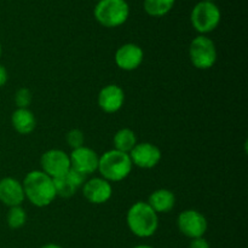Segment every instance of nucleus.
Masks as SVG:
<instances>
[{
    "mask_svg": "<svg viewBox=\"0 0 248 248\" xmlns=\"http://www.w3.org/2000/svg\"><path fill=\"white\" fill-rule=\"evenodd\" d=\"M26 200L22 182L12 177L0 179V202L7 207L22 206Z\"/></svg>",
    "mask_w": 248,
    "mask_h": 248,
    "instance_id": "nucleus-14",
    "label": "nucleus"
},
{
    "mask_svg": "<svg viewBox=\"0 0 248 248\" xmlns=\"http://www.w3.org/2000/svg\"><path fill=\"white\" fill-rule=\"evenodd\" d=\"M65 140H67V144L72 148V150L78 149L80 147H84L85 143V136L84 132L79 128H72L69 132L65 136Z\"/></svg>",
    "mask_w": 248,
    "mask_h": 248,
    "instance_id": "nucleus-21",
    "label": "nucleus"
},
{
    "mask_svg": "<svg viewBox=\"0 0 248 248\" xmlns=\"http://www.w3.org/2000/svg\"><path fill=\"white\" fill-rule=\"evenodd\" d=\"M178 230L190 240L203 237L208 229V222L205 216L196 210H184L177 218Z\"/></svg>",
    "mask_w": 248,
    "mask_h": 248,
    "instance_id": "nucleus-7",
    "label": "nucleus"
},
{
    "mask_svg": "<svg viewBox=\"0 0 248 248\" xmlns=\"http://www.w3.org/2000/svg\"><path fill=\"white\" fill-rule=\"evenodd\" d=\"M82 194L90 203L103 205L108 202L113 196V186H111V183L102 177H93V178L86 179L82 186Z\"/></svg>",
    "mask_w": 248,
    "mask_h": 248,
    "instance_id": "nucleus-11",
    "label": "nucleus"
},
{
    "mask_svg": "<svg viewBox=\"0 0 248 248\" xmlns=\"http://www.w3.org/2000/svg\"><path fill=\"white\" fill-rule=\"evenodd\" d=\"M65 176L68 177V179H69V181L72 182V183L74 184L78 189H79L80 186H84V183L86 182V178H87L86 176H84V174H81L80 172L75 171V170H73V169H70L69 171L65 173Z\"/></svg>",
    "mask_w": 248,
    "mask_h": 248,
    "instance_id": "nucleus-23",
    "label": "nucleus"
},
{
    "mask_svg": "<svg viewBox=\"0 0 248 248\" xmlns=\"http://www.w3.org/2000/svg\"><path fill=\"white\" fill-rule=\"evenodd\" d=\"M94 18L106 28H116L125 23L130 16L126 0H99L94 7Z\"/></svg>",
    "mask_w": 248,
    "mask_h": 248,
    "instance_id": "nucleus-4",
    "label": "nucleus"
},
{
    "mask_svg": "<svg viewBox=\"0 0 248 248\" xmlns=\"http://www.w3.org/2000/svg\"><path fill=\"white\" fill-rule=\"evenodd\" d=\"M128 155L133 166L143 170L154 169L159 165L162 157L160 148L149 142L137 143Z\"/></svg>",
    "mask_w": 248,
    "mask_h": 248,
    "instance_id": "nucleus-9",
    "label": "nucleus"
},
{
    "mask_svg": "<svg viewBox=\"0 0 248 248\" xmlns=\"http://www.w3.org/2000/svg\"><path fill=\"white\" fill-rule=\"evenodd\" d=\"M22 186L26 199L35 207H46L57 198L53 179L41 170H34L27 173Z\"/></svg>",
    "mask_w": 248,
    "mask_h": 248,
    "instance_id": "nucleus-1",
    "label": "nucleus"
},
{
    "mask_svg": "<svg viewBox=\"0 0 248 248\" xmlns=\"http://www.w3.org/2000/svg\"><path fill=\"white\" fill-rule=\"evenodd\" d=\"M41 171L52 179L62 177L70 170L69 154L62 149H50L40 157Z\"/></svg>",
    "mask_w": 248,
    "mask_h": 248,
    "instance_id": "nucleus-8",
    "label": "nucleus"
},
{
    "mask_svg": "<svg viewBox=\"0 0 248 248\" xmlns=\"http://www.w3.org/2000/svg\"><path fill=\"white\" fill-rule=\"evenodd\" d=\"M11 125L19 135H31L36 127V119L29 108H17L11 115Z\"/></svg>",
    "mask_w": 248,
    "mask_h": 248,
    "instance_id": "nucleus-16",
    "label": "nucleus"
},
{
    "mask_svg": "<svg viewBox=\"0 0 248 248\" xmlns=\"http://www.w3.org/2000/svg\"><path fill=\"white\" fill-rule=\"evenodd\" d=\"M206 1H212L213 2V1H215V0H206Z\"/></svg>",
    "mask_w": 248,
    "mask_h": 248,
    "instance_id": "nucleus-29",
    "label": "nucleus"
},
{
    "mask_svg": "<svg viewBox=\"0 0 248 248\" xmlns=\"http://www.w3.org/2000/svg\"><path fill=\"white\" fill-rule=\"evenodd\" d=\"M115 64L125 72L138 69L144 60V52L137 44L127 43L121 45L115 52Z\"/></svg>",
    "mask_w": 248,
    "mask_h": 248,
    "instance_id": "nucleus-12",
    "label": "nucleus"
},
{
    "mask_svg": "<svg viewBox=\"0 0 248 248\" xmlns=\"http://www.w3.org/2000/svg\"><path fill=\"white\" fill-rule=\"evenodd\" d=\"M70 169L80 172L84 176H90L98 169L99 156L92 148L80 147L78 149L72 150L69 154Z\"/></svg>",
    "mask_w": 248,
    "mask_h": 248,
    "instance_id": "nucleus-10",
    "label": "nucleus"
},
{
    "mask_svg": "<svg viewBox=\"0 0 248 248\" xmlns=\"http://www.w3.org/2000/svg\"><path fill=\"white\" fill-rule=\"evenodd\" d=\"M132 248H153V247L149 246V245H137V246H135Z\"/></svg>",
    "mask_w": 248,
    "mask_h": 248,
    "instance_id": "nucleus-27",
    "label": "nucleus"
},
{
    "mask_svg": "<svg viewBox=\"0 0 248 248\" xmlns=\"http://www.w3.org/2000/svg\"><path fill=\"white\" fill-rule=\"evenodd\" d=\"M1 53H2V46H1V43H0V57H1Z\"/></svg>",
    "mask_w": 248,
    "mask_h": 248,
    "instance_id": "nucleus-28",
    "label": "nucleus"
},
{
    "mask_svg": "<svg viewBox=\"0 0 248 248\" xmlns=\"http://www.w3.org/2000/svg\"><path fill=\"white\" fill-rule=\"evenodd\" d=\"M39 248H63L62 246H60V245H56V244H46V245H43L41 247Z\"/></svg>",
    "mask_w": 248,
    "mask_h": 248,
    "instance_id": "nucleus-26",
    "label": "nucleus"
},
{
    "mask_svg": "<svg viewBox=\"0 0 248 248\" xmlns=\"http://www.w3.org/2000/svg\"><path fill=\"white\" fill-rule=\"evenodd\" d=\"M27 222V213L22 206H15V207H10L9 212L6 215V223L9 228L17 230L24 227Z\"/></svg>",
    "mask_w": 248,
    "mask_h": 248,
    "instance_id": "nucleus-19",
    "label": "nucleus"
},
{
    "mask_svg": "<svg viewBox=\"0 0 248 248\" xmlns=\"http://www.w3.org/2000/svg\"><path fill=\"white\" fill-rule=\"evenodd\" d=\"M148 205L157 213H169L176 206V195L170 189H156L148 198Z\"/></svg>",
    "mask_w": 248,
    "mask_h": 248,
    "instance_id": "nucleus-15",
    "label": "nucleus"
},
{
    "mask_svg": "<svg viewBox=\"0 0 248 248\" xmlns=\"http://www.w3.org/2000/svg\"><path fill=\"white\" fill-rule=\"evenodd\" d=\"M97 103L104 113H118L125 103V92L119 85H107L99 91Z\"/></svg>",
    "mask_w": 248,
    "mask_h": 248,
    "instance_id": "nucleus-13",
    "label": "nucleus"
},
{
    "mask_svg": "<svg viewBox=\"0 0 248 248\" xmlns=\"http://www.w3.org/2000/svg\"><path fill=\"white\" fill-rule=\"evenodd\" d=\"M189 248H211V246L205 237H198V239L191 240Z\"/></svg>",
    "mask_w": 248,
    "mask_h": 248,
    "instance_id": "nucleus-24",
    "label": "nucleus"
},
{
    "mask_svg": "<svg viewBox=\"0 0 248 248\" xmlns=\"http://www.w3.org/2000/svg\"><path fill=\"white\" fill-rule=\"evenodd\" d=\"M7 79H9V74H7L6 68L2 64H0V87H2L6 84Z\"/></svg>",
    "mask_w": 248,
    "mask_h": 248,
    "instance_id": "nucleus-25",
    "label": "nucleus"
},
{
    "mask_svg": "<svg viewBox=\"0 0 248 248\" xmlns=\"http://www.w3.org/2000/svg\"><path fill=\"white\" fill-rule=\"evenodd\" d=\"M126 223L135 236L148 239L157 232L159 215L148 205L147 201H137L128 208Z\"/></svg>",
    "mask_w": 248,
    "mask_h": 248,
    "instance_id": "nucleus-2",
    "label": "nucleus"
},
{
    "mask_svg": "<svg viewBox=\"0 0 248 248\" xmlns=\"http://www.w3.org/2000/svg\"><path fill=\"white\" fill-rule=\"evenodd\" d=\"M220 18L222 14L219 7L215 2L206 0L198 2L190 14L191 24L200 35H206L215 31L219 26Z\"/></svg>",
    "mask_w": 248,
    "mask_h": 248,
    "instance_id": "nucleus-5",
    "label": "nucleus"
},
{
    "mask_svg": "<svg viewBox=\"0 0 248 248\" xmlns=\"http://www.w3.org/2000/svg\"><path fill=\"white\" fill-rule=\"evenodd\" d=\"M189 57L196 69L207 70L212 68L218 58L215 41L207 35H198L189 46Z\"/></svg>",
    "mask_w": 248,
    "mask_h": 248,
    "instance_id": "nucleus-6",
    "label": "nucleus"
},
{
    "mask_svg": "<svg viewBox=\"0 0 248 248\" xmlns=\"http://www.w3.org/2000/svg\"><path fill=\"white\" fill-rule=\"evenodd\" d=\"M176 0H144L145 12L152 17H162L169 14L174 6Z\"/></svg>",
    "mask_w": 248,
    "mask_h": 248,
    "instance_id": "nucleus-18",
    "label": "nucleus"
},
{
    "mask_svg": "<svg viewBox=\"0 0 248 248\" xmlns=\"http://www.w3.org/2000/svg\"><path fill=\"white\" fill-rule=\"evenodd\" d=\"M97 1H99V0H97Z\"/></svg>",
    "mask_w": 248,
    "mask_h": 248,
    "instance_id": "nucleus-30",
    "label": "nucleus"
},
{
    "mask_svg": "<svg viewBox=\"0 0 248 248\" xmlns=\"http://www.w3.org/2000/svg\"><path fill=\"white\" fill-rule=\"evenodd\" d=\"M132 169L133 165L130 155L116 149H110L99 156L97 171L102 178L109 183H115L127 178L132 172Z\"/></svg>",
    "mask_w": 248,
    "mask_h": 248,
    "instance_id": "nucleus-3",
    "label": "nucleus"
},
{
    "mask_svg": "<svg viewBox=\"0 0 248 248\" xmlns=\"http://www.w3.org/2000/svg\"><path fill=\"white\" fill-rule=\"evenodd\" d=\"M53 184H55L56 195L63 199L72 198L78 190L77 186L68 179V177L65 176V174L64 176L53 179Z\"/></svg>",
    "mask_w": 248,
    "mask_h": 248,
    "instance_id": "nucleus-20",
    "label": "nucleus"
},
{
    "mask_svg": "<svg viewBox=\"0 0 248 248\" xmlns=\"http://www.w3.org/2000/svg\"><path fill=\"white\" fill-rule=\"evenodd\" d=\"M31 101H33V93L27 87L17 90L15 93V103H16L17 108H29Z\"/></svg>",
    "mask_w": 248,
    "mask_h": 248,
    "instance_id": "nucleus-22",
    "label": "nucleus"
},
{
    "mask_svg": "<svg viewBox=\"0 0 248 248\" xmlns=\"http://www.w3.org/2000/svg\"><path fill=\"white\" fill-rule=\"evenodd\" d=\"M137 143L138 142L135 131H132L131 128L127 127L120 128V130L114 135L113 138L114 149L119 150V152L126 153V154H130V152L135 148V145L137 144Z\"/></svg>",
    "mask_w": 248,
    "mask_h": 248,
    "instance_id": "nucleus-17",
    "label": "nucleus"
}]
</instances>
